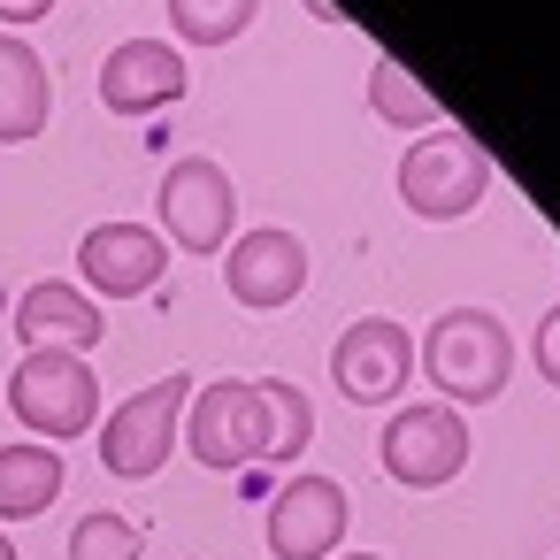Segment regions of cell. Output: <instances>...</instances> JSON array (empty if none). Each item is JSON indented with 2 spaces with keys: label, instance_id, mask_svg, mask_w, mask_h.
I'll return each mask as SVG.
<instances>
[{
  "label": "cell",
  "instance_id": "1",
  "mask_svg": "<svg viewBox=\"0 0 560 560\" xmlns=\"http://www.w3.org/2000/svg\"><path fill=\"white\" fill-rule=\"evenodd\" d=\"M422 369L453 407H483L514 376V338H506V323L491 307H445L422 330Z\"/></svg>",
  "mask_w": 560,
  "mask_h": 560
},
{
  "label": "cell",
  "instance_id": "2",
  "mask_svg": "<svg viewBox=\"0 0 560 560\" xmlns=\"http://www.w3.org/2000/svg\"><path fill=\"white\" fill-rule=\"evenodd\" d=\"M491 192V154L468 139V131H422V147L399 162V200H407V215H422V223H460L476 200Z\"/></svg>",
  "mask_w": 560,
  "mask_h": 560
},
{
  "label": "cell",
  "instance_id": "3",
  "mask_svg": "<svg viewBox=\"0 0 560 560\" xmlns=\"http://www.w3.org/2000/svg\"><path fill=\"white\" fill-rule=\"evenodd\" d=\"M9 415L39 438H85L101 415V376L78 353H24L9 376Z\"/></svg>",
  "mask_w": 560,
  "mask_h": 560
},
{
  "label": "cell",
  "instance_id": "4",
  "mask_svg": "<svg viewBox=\"0 0 560 560\" xmlns=\"http://www.w3.org/2000/svg\"><path fill=\"white\" fill-rule=\"evenodd\" d=\"M185 399H192V376H185V369H170L162 384L131 392V399L101 422V468H108V476H154V468H170Z\"/></svg>",
  "mask_w": 560,
  "mask_h": 560
},
{
  "label": "cell",
  "instance_id": "5",
  "mask_svg": "<svg viewBox=\"0 0 560 560\" xmlns=\"http://www.w3.org/2000/svg\"><path fill=\"white\" fill-rule=\"evenodd\" d=\"M200 407H185V438H192V460L200 468H246V460H269V399L254 376H215L208 392H192Z\"/></svg>",
  "mask_w": 560,
  "mask_h": 560
},
{
  "label": "cell",
  "instance_id": "6",
  "mask_svg": "<svg viewBox=\"0 0 560 560\" xmlns=\"http://www.w3.org/2000/svg\"><path fill=\"white\" fill-rule=\"evenodd\" d=\"M384 476L407 491H438L468 468V415L460 407H399L384 422Z\"/></svg>",
  "mask_w": 560,
  "mask_h": 560
},
{
  "label": "cell",
  "instance_id": "7",
  "mask_svg": "<svg viewBox=\"0 0 560 560\" xmlns=\"http://www.w3.org/2000/svg\"><path fill=\"white\" fill-rule=\"evenodd\" d=\"M162 231L185 254H223L238 238V185L223 177V162H170L162 177Z\"/></svg>",
  "mask_w": 560,
  "mask_h": 560
},
{
  "label": "cell",
  "instance_id": "8",
  "mask_svg": "<svg viewBox=\"0 0 560 560\" xmlns=\"http://www.w3.org/2000/svg\"><path fill=\"white\" fill-rule=\"evenodd\" d=\"M415 338L392 323V315H361V323H346V338L330 346V376H338V392L353 399V407H392L399 392H407V353Z\"/></svg>",
  "mask_w": 560,
  "mask_h": 560
},
{
  "label": "cell",
  "instance_id": "9",
  "mask_svg": "<svg viewBox=\"0 0 560 560\" xmlns=\"http://www.w3.org/2000/svg\"><path fill=\"white\" fill-rule=\"evenodd\" d=\"M223 284H231L238 307H292V300L307 292V246H300L284 223L246 231V238H231Z\"/></svg>",
  "mask_w": 560,
  "mask_h": 560
},
{
  "label": "cell",
  "instance_id": "10",
  "mask_svg": "<svg viewBox=\"0 0 560 560\" xmlns=\"http://www.w3.org/2000/svg\"><path fill=\"white\" fill-rule=\"evenodd\" d=\"M338 537H346V491L330 476H292L269 499V552L277 560H330Z\"/></svg>",
  "mask_w": 560,
  "mask_h": 560
},
{
  "label": "cell",
  "instance_id": "11",
  "mask_svg": "<svg viewBox=\"0 0 560 560\" xmlns=\"http://www.w3.org/2000/svg\"><path fill=\"white\" fill-rule=\"evenodd\" d=\"M170 101H185V55H177V39H124L101 62V108L154 116Z\"/></svg>",
  "mask_w": 560,
  "mask_h": 560
},
{
  "label": "cell",
  "instance_id": "12",
  "mask_svg": "<svg viewBox=\"0 0 560 560\" xmlns=\"http://www.w3.org/2000/svg\"><path fill=\"white\" fill-rule=\"evenodd\" d=\"M162 269H170V254H162V231H147V223H101L78 246V277L101 284V300H139L162 284Z\"/></svg>",
  "mask_w": 560,
  "mask_h": 560
},
{
  "label": "cell",
  "instance_id": "13",
  "mask_svg": "<svg viewBox=\"0 0 560 560\" xmlns=\"http://www.w3.org/2000/svg\"><path fill=\"white\" fill-rule=\"evenodd\" d=\"M16 338L32 346V353H93L101 346V300L93 292H78V284H55V277H39L24 300H16Z\"/></svg>",
  "mask_w": 560,
  "mask_h": 560
},
{
  "label": "cell",
  "instance_id": "14",
  "mask_svg": "<svg viewBox=\"0 0 560 560\" xmlns=\"http://www.w3.org/2000/svg\"><path fill=\"white\" fill-rule=\"evenodd\" d=\"M47 116H55V78H47L39 47L0 32V147L39 139V131H47Z\"/></svg>",
  "mask_w": 560,
  "mask_h": 560
},
{
  "label": "cell",
  "instance_id": "15",
  "mask_svg": "<svg viewBox=\"0 0 560 560\" xmlns=\"http://www.w3.org/2000/svg\"><path fill=\"white\" fill-rule=\"evenodd\" d=\"M62 453L55 445H39V438H24V445H0V522H32V514H47L55 499H62Z\"/></svg>",
  "mask_w": 560,
  "mask_h": 560
},
{
  "label": "cell",
  "instance_id": "16",
  "mask_svg": "<svg viewBox=\"0 0 560 560\" xmlns=\"http://www.w3.org/2000/svg\"><path fill=\"white\" fill-rule=\"evenodd\" d=\"M261 399H269V460L292 468V460L307 453V438H315V407H307V392L284 384V376H261Z\"/></svg>",
  "mask_w": 560,
  "mask_h": 560
},
{
  "label": "cell",
  "instance_id": "17",
  "mask_svg": "<svg viewBox=\"0 0 560 560\" xmlns=\"http://www.w3.org/2000/svg\"><path fill=\"white\" fill-rule=\"evenodd\" d=\"M254 9L261 0H170V32L192 47H231L254 24Z\"/></svg>",
  "mask_w": 560,
  "mask_h": 560
},
{
  "label": "cell",
  "instance_id": "18",
  "mask_svg": "<svg viewBox=\"0 0 560 560\" xmlns=\"http://www.w3.org/2000/svg\"><path fill=\"white\" fill-rule=\"evenodd\" d=\"M369 101H376V116L399 124V131H438V101H430L399 62H376V70H369Z\"/></svg>",
  "mask_w": 560,
  "mask_h": 560
},
{
  "label": "cell",
  "instance_id": "19",
  "mask_svg": "<svg viewBox=\"0 0 560 560\" xmlns=\"http://www.w3.org/2000/svg\"><path fill=\"white\" fill-rule=\"evenodd\" d=\"M70 560H139V529H131L124 514L93 506V514H78V529H70Z\"/></svg>",
  "mask_w": 560,
  "mask_h": 560
},
{
  "label": "cell",
  "instance_id": "20",
  "mask_svg": "<svg viewBox=\"0 0 560 560\" xmlns=\"http://www.w3.org/2000/svg\"><path fill=\"white\" fill-rule=\"evenodd\" d=\"M529 361H537V376H545V384L560 392V307H552V315L537 323V338H529Z\"/></svg>",
  "mask_w": 560,
  "mask_h": 560
},
{
  "label": "cell",
  "instance_id": "21",
  "mask_svg": "<svg viewBox=\"0 0 560 560\" xmlns=\"http://www.w3.org/2000/svg\"><path fill=\"white\" fill-rule=\"evenodd\" d=\"M55 0H0V24H39Z\"/></svg>",
  "mask_w": 560,
  "mask_h": 560
},
{
  "label": "cell",
  "instance_id": "22",
  "mask_svg": "<svg viewBox=\"0 0 560 560\" xmlns=\"http://www.w3.org/2000/svg\"><path fill=\"white\" fill-rule=\"evenodd\" d=\"M0 560H16V537H9V529H0Z\"/></svg>",
  "mask_w": 560,
  "mask_h": 560
},
{
  "label": "cell",
  "instance_id": "23",
  "mask_svg": "<svg viewBox=\"0 0 560 560\" xmlns=\"http://www.w3.org/2000/svg\"><path fill=\"white\" fill-rule=\"evenodd\" d=\"M346 560H384V552H346Z\"/></svg>",
  "mask_w": 560,
  "mask_h": 560
}]
</instances>
